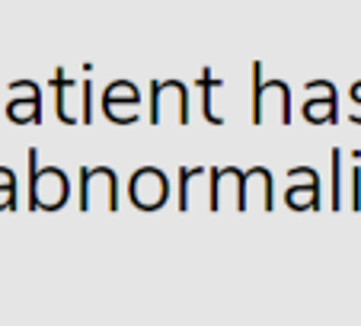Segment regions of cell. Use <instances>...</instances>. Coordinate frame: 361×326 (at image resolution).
I'll use <instances>...</instances> for the list:
<instances>
[{
	"label": "cell",
	"mask_w": 361,
	"mask_h": 326,
	"mask_svg": "<svg viewBox=\"0 0 361 326\" xmlns=\"http://www.w3.org/2000/svg\"><path fill=\"white\" fill-rule=\"evenodd\" d=\"M291 122V90L285 80H262V64H252V125Z\"/></svg>",
	"instance_id": "1"
},
{
	"label": "cell",
	"mask_w": 361,
	"mask_h": 326,
	"mask_svg": "<svg viewBox=\"0 0 361 326\" xmlns=\"http://www.w3.org/2000/svg\"><path fill=\"white\" fill-rule=\"evenodd\" d=\"M51 87L58 93V119L64 125L93 122V99H90L93 87H90V80H77V77H68V71H55Z\"/></svg>",
	"instance_id": "2"
},
{
	"label": "cell",
	"mask_w": 361,
	"mask_h": 326,
	"mask_svg": "<svg viewBox=\"0 0 361 326\" xmlns=\"http://www.w3.org/2000/svg\"><path fill=\"white\" fill-rule=\"evenodd\" d=\"M68 176L58 167H35V150H29V195H32V208L35 211H58L68 202Z\"/></svg>",
	"instance_id": "3"
},
{
	"label": "cell",
	"mask_w": 361,
	"mask_h": 326,
	"mask_svg": "<svg viewBox=\"0 0 361 326\" xmlns=\"http://www.w3.org/2000/svg\"><path fill=\"white\" fill-rule=\"evenodd\" d=\"M150 122L185 125L189 122V90L179 80H154L150 87Z\"/></svg>",
	"instance_id": "4"
},
{
	"label": "cell",
	"mask_w": 361,
	"mask_h": 326,
	"mask_svg": "<svg viewBox=\"0 0 361 326\" xmlns=\"http://www.w3.org/2000/svg\"><path fill=\"white\" fill-rule=\"evenodd\" d=\"M80 208L83 211H116L118 208V186L109 167H83L80 173Z\"/></svg>",
	"instance_id": "5"
},
{
	"label": "cell",
	"mask_w": 361,
	"mask_h": 326,
	"mask_svg": "<svg viewBox=\"0 0 361 326\" xmlns=\"http://www.w3.org/2000/svg\"><path fill=\"white\" fill-rule=\"evenodd\" d=\"M128 195H131V202H135V208L160 211L166 205V195H170V183H166L164 170H157V167H141L128 183Z\"/></svg>",
	"instance_id": "6"
},
{
	"label": "cell",
	"mask_w": 361,
	"mask_h": 326,
	"mask_svg": "<svg viewBox=\"0 0 361 326\" xmlns=\"http://www.w3.org/2000/svg\"><path fill=\"white\" fill-rule=\"evenodd\" d=\"M137 106H141V93H137V87L131 80H116L102 93V112L116 125H135Z\"/></svg>",
	"instance_id": "7"
},
{
	"label": "cell",
	"mask_w": 361,
	"mask_h": 326,
	"mask_svg": "<svg viewBox=\"0 0 361 326\" xmlns=\"http://www.w3.org/2000/svg\"><path fill=\"white\" fill-rule=\"evenodd\" d=\"M10 102L7 116L16 125H39L42 122V96L32 80H13L10 83Z\"/></svg>",
	"instance_id": "8"
},
{
	"label": "cell",
	"mask_w": 361,
	"mask_h": 326,
	"mask_svg": "<svg viewBox=\"0 0 361 326\" xmlns=\"http://www.w3.org/2000/svg\"><path fill=\"white\" fill-rule=\"evenodd\" d=\"M307 102H304V119L310 125H326L339 116V96H336V87L329 80H310L304 87Z\"/></svg>",
	"instance_id": "9"
},
{
	"label": "cell",
	"mask_w": 361,
	"mask_h": 326,
	"mask_svg": "<svg viewBox=\"0 0 361 326\" xmlns=\"http://www.w3.org/2000/svg\"><path fill=\"white\" fill-rule=\"evenodd\" d=\"M198 205L212 208V173L204 167H183L179 170V211H192Z\"/></svg>",
	"instance_id": "10"
},
{
	"label": "cell",
	"mask_w": 361,
	"mask_h": 326,
	"mask_svg": "<svg viewBox=\"0 0 361 326\" xmlns=\"http://www.w3.org/2000/svg\"><path fill=\"white\" fill-rule=\"evenodd\" d=\"M288 176H291V186H288L285 198L294 211L320 208V179H317V170H310V167H294Z\"/></svg>",
	"instance_id": "11"
},
{
	"label": "cell",
	"mask_w": 361,
	"mask_h": 326,
	"mask_svg": "<svg viewBox=\"0 0 361 326\" xmlns=\"http://www.w3.org/2000/svg\"><path fill=\"white\" fill-rule=\"evenodd\" d=\"M262 208L272 211V173L266 167H252L250 173H243V189H240V211Z\"/></svg>",
	"instance_id": "12"
},
{
	"label": "cell",
	"mask_w": 361,
	"mask_h": 326,
	"mask_svg": "<svg viewBox=\"0 0 361 326\" xmlns=\"http://www.w3.org/2000/svg\"><path fill=\"white\" fill-rule=\"evenodd\" d=\"M240 189H243V173L237 167L212 170V211H221L227 205L240 208Z\"/></svg>",
	"instance_id": "13"
},
{
	"label": "cell",
	"mask_w": 361,
	"mask_h": 326,
	"mask_svg": "<svg viewBox=\"0 0 361 326\" xmlns=\"http://www.w3.org/2000/svg\"><path fill=\"white\" fill-rule=\"evenodd\" d=\"M198 87H202V109H204V119L212 125H224V119L214 112V93H218L221 87H224V80L221 77H214L212 71L204 68L202 74H198Z\"/></svg>",
	"instance_id": "14"
},
{
	"label": "cell",
	"mask_w": 361,
	"mask_h": 326,
	"mask_svg": "<svg viewBox=\"0 0 361 326\" xmlns=\"http://www.w3.org/2000/svg\"><path fill=\"white\" fill-rule=\"evenodd\" d=\"M0 211H16V176L7 167H0Z\"/></svg>",
	"instance_id": "15"
},
{
	"label": "cell",
	"mask_w": 361,
	"mask_h": 326,
	"mask_svg": "<svg viewBox=\"0 0 361 326\" xmlns=\"http://www.w3.org/2000/svg\"><path fill=\"white\" fill-rule=\"evenodd\" d=\"M352 99H355V106H361V83L352 87Z\"/></svg>",
	"instance_id": "16"
},
{
	"label": "cell",
	"mask_w": 361,
	"mask_h": 326,
	"mask_svg": "<svg viewBox=\"0 0 361 326\" xmlns=\"http://www.w3.org/2000/svg\"><path fill=\"white\" fill-rule=\"evenodd\" d=\"M352 122H355V125H361V106L352 112Z\"/></svg>",
	"instance_id": "17"
}]
</instances>
